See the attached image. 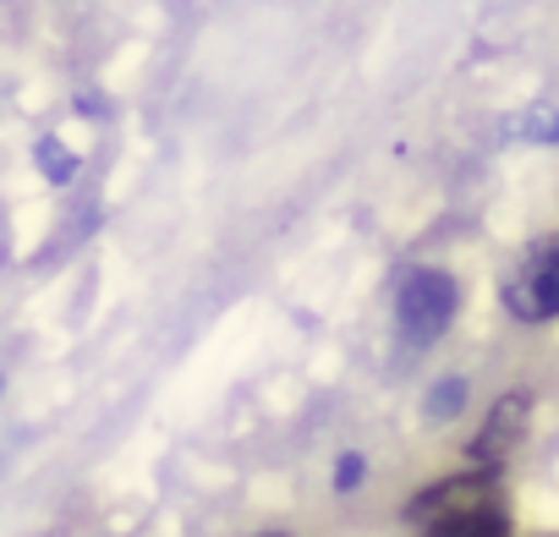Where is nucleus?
I'll list each match as a JSON object with an SVG mask.
<instances>
[{
  "mask_svg": "<svg viewBox=\"0 0 559 537\" xmlns=\"http://www.w3.org/2000/svg\"><path fill=\"white\" fill-rule=\"evenodd\" d=\"M34 154H39V165H45V176H50V181H72V176H78V159H72L56 138H39V148H34Z\"/></svg>",
  "mask_w": 559,
  "mask_h": 537,
  "instance_id": "423d86ee",
  "label": "nucleus"
},
{
  "mask_svg": "<svg viewBox=\"0 0 559 537\" xmlns=\"http://www.w3.org/2000/svg\"><path fill=\"white\" fill-rule=\"evenodd\" d=\"M406 521L417 537H504L510 532V504L499 488V472H466L423 488L406 504Z\"/></svg>",
  "mask_w": 559,
  "mask_h": 537,
  "instance_id": "f257e3e1",
  "label": "nucleus"
},
{
  "mask_svg": "<svg viewBox=\"0 0 559 537\" xmlns=\"http://www.w3.org/2000/svg\"><path fill=\"white\" fill-rule=\"evenodd\" d=\"M362 472H368V466H362V455H357V450H352V455H341V461H335V488H341V493H352V488L362 482Z\"/></svg>",
  "mask_w": 559,
  "mask_h": 537,
  "instance_id": "6e6552de",
  "label": "nucleus"
},
{
  "mask_svg": "<svg viewBox=\"0 0 559 537\" xmlns=\"http://www.w3.org/2000/svg\"><path fill=\"white\" fill-rule=\"evenodd\" d=\"M521 433H526V395H499V406L488 411V422H483V433L472 444V466L477 472H504V461L515 455Z\"/></svg>",
  "mask_w": 559,
  "mask_h": 537,
  "instance_id": "20e7f679",
  "label": "nucleus"
},
{
  "mask_svg": "<svg viewBox=\"0 0 559 537\" xmlns=\"http://www.w3.org/2000/svg\"><path fill=\"white\" fill-rule=\"evenodd\" d=\"M461 406H466V379H439V384L428 390V417H433V422L461 417Z\"/></svg>",
  "mask_w": 559,
  "mask_h": 537,
  "instance_id": "39448f33",
  "label": "nucleus"
},
{
  "mask_svg": "<svg viewBox=\"0 0 559 537\" xmlns=\"http://www.w3.org/2000/svg\"><path fill=\"white\" fill-rule=\"evenodd\" d=\"M526 132H532V143H559V116H554L548 105H537V110L526 116Z\"/></svg>",
  "mask_w": 559,
  "mask_h": 537,
  "instance_id": "0eeeda50",
  "label": "nucleus"
},
{
  "mask_svg": "<svg viewBox=\"0 0 559 537\" xmlns=\"http://www.w3.org/2000/svg\"><path fill=\"white\" fill-rule=\"evenodd\" d=\"M504 308H510V319H521V324H548V319H559V236L537 241V247L515 263V275L504 281Z\"/></svg>",
  "mask_w": 559,
  "mask_h": 537,
  "instance_id": "7ed1b4c3",
  "label": "nucleus"
},
{
  "mask_svg": "<svg viewBox=\"0 0 559 537\" xmlns=\"http://www.w3.org/2000/svg\"><path fill=\"white\" fill-rule=\"evenodd\" d=\"M263 537H292V532H263Z\"/></svg>",
  "mask_w": 559,
  "mask_h": 537,
  "instance_id": "1a4fd4ad",
  "label": "nucleus"
},
{
  "mask_svg": "<svg viewBox=\"0 0 559 537\" xmlns=\"http://www.w3.org/2000/svg\"><path fill=\"white\" fill-rule=\"evenodd\" d=\"M461 313V286L444 275V268H412L395 291V330L412 351L433 346Z\"/></svg>",
  "mask_w": 559,
  "mask_h": 537,
  "instance_id": "f03ea898",
  "label": "nucleus"
}]
</instances>
